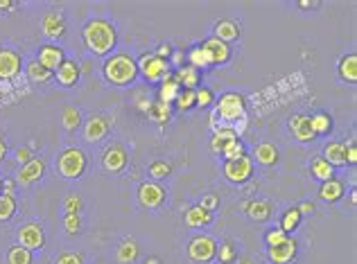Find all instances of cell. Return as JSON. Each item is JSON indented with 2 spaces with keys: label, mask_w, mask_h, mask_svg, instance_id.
<instances>
[{
  "label": "cell",
  "mask_w": 357,
  "mask_h": 264,
  "mask_svg": "<svg viewBox=\"0 0 357 264\" xmlns=\"http://www.w3.org/2000/svg\"><path fill=\"white\" fill-rule=\"evenodd\" d=\"M174 104H176L178 111H190L194 106V91L181 88V91H178L176 100H174Z\"/></svg>",
  "instance_id": "43"
},
{
  "label": "cell",
  "mask_w": 357,
  "mask_h": 264,
  "mask_svg": "<svg viewBox=\"0 0 357 264\" xmlns=\"http://www.w3.org/2000/svg\"><path fill=\"white\" fill-rule=\"evenodd\" d=\"M344 192H346V185L339 181V178H328V181L321 183V190H319V197L324 199L326 203H335L344 197Z\"/></svg>",
  "instance_id": "22"
},
{
  "label": "cell",
  "mask_w": 357,
  "mask_h": 264,
  "mask_svg": "<svg viewBox=\"0 0 357 264\" xmlns=\"http://www.w3.org/2000/svg\"><path fill=\"white\" fill-rule=\"evenodd\" d=\"M5 156H7V142H5L3 135H0V160H3Z\"/></svg>",
  "instance_id": "56"
},
{
  "label": "cell",
  "mask_w": 357,
  "mask_h": 264,
  "mask_svg": "<svg viewBox=\"0 0 357 264\" xmlns=\"http://www.w3.org/2000/svg\"><path fill=\"white\" fill-rule=\"evenodd\" d=\"M217 253V242L210 235H194L188 242V258L197 264H206L210 260H215Z\"/></svg>",
  "instance_id": "7"
},
{
  "label": "cell",
  "mask_w": 357,
  "mask_h": 264,
  "mask_svg": "<svg viewBox=\"0 0 357 264\" xmlns=\"http://www.w3.org/2000/svg\"><path fill=\"white\" fill-rule=\"evenodd\" d=\"M10 7H12L10 3H0V10H10Z\"/></svg>",
  "instance_id": "58"
},
{
  "label": "cell",
  "mask_w": 357,
  "mask_h": 264,
  "mask_svg": "<svg viewBox=\"0 0 357 264\" xmlns=\"http://www.w3.org/2000/svg\"><path fill=\"white\" fill-rule=\"evenodd\" d=\"M170 172H172V163H170V160L158 158L149 165V176L154 178V181H163L165 176H170Z\"/></svg>",
  "instance_id": "39"
},
{
  "label": "cell",
  "mask_w": 357,
  "mask_h": 264,
  "mask_svg": "<svg viewBox=\"0 0 357 264\" xmlns=\"http://www.w3.org/2000/svg\"><path fill=\"white\" fill-rule=\"evenodd\" d=\"M287 237H290V235H287L285 231H280V228H269V231L265 233V242H267V246L271 249V246L283 244Z\"/></svg>",
  "instance_id": "46"
},
{
  "label": "cell",
  "mask_w": 357,
  "mask_h": 264,
  "mask_svg": "<svg viewBox=\"0 0 357 264\" xmlns=\"http://www.w3.org/2000/svg\"><path fill=\"white\" fill-rule=\"evenodd\" d=\"M222 156L226 158V160H235V158H242V156H246V147H244V142L237 138V140H233L231 144H228V147L222 151Z\"/></svg>",
  "instance_id": "44"
},
{
  "label": "cell",
  "mask_w": 357,
  "mask_h": 264,
  "mask_svg": "<svg viewBox=\"0 0 357 264\" xmlns=\"http://www.w3.org/2000/svg\"><path fill=\"white\" fill-rule=\"evenodd\" d=\"M310 169H312V176H314V178H319L321 183H324V181H328V178H333V172H335V169L330 167V165L326 163V160L321 158V156L312 160Z\"/></svg>",
  "instance_id": "37"
},
{
  "label": "cell",
  "mask_w": 357,
  "mask_h": 264,
  "mask_svg": "<svg viewBox=\"0 0 357 264\" xmlns=\"http://www.w3.org/2000/svg\"><path fill=\"white\" fill-rule=\"evenodd\" d=\"M253 156H256V160L260 165H265V167H271V165H276L278 163V149H276V144L274 142H260L256 151H253Z\"/></svg>",
  "instance_id": "27"
},
{
  "label": "cell",
  "mask_w": 357,
  "mask_h": 264,
  "mask_svg": "<svg viewBox=\"0 0 357 264\" xmlns=\"http://www.w3.org/2000/svg\"><path fill=\"white\" fill-rule=\"evenodd\" d=\"M16 212V197L10 192L0 194V221H10Z\"/></svg>",
  "instance_id": "36"
},
{
  "label": "cell",
  "mask_w": 357,
  "mask_h": 264,
  "mask_svg": "<svg viewBox=\"0 0 357 264\" xmlns=\"http://www.w3.org/2000/svg\"><path fill=\"white\" fill-rule=\"evenodd\" d=\"M16 244L23 246L28 251H37V249H44L46 244V231L44 226L37 224V221H28L16 228Z\"/></svg>",
  "instance_id": "6"
},
{
  "label": "cell",
  "mask_w": 357,
  "mask_h": 264,
  "mask_svg": "<svg viewBox=\"0 0 357 264\" xmlns=\"http://www.w3.org/2000/svg\"><path fill=\"white\" fill-rule=\"evenodd\" d=\"M246 117V102L240 93H224L222 97L217 100V106L212 109L210 113V126L212 131L217 129H233V126Z\"/></svg>",
  "instance_id": "2"
},
{
  "label": "cell",
  "mask_w": 357,
  "mask_h": 264,
  "mask_svg": "<svg viewBox=\"0 0 357 264\" xmlns=\"http://www.w3.org/2000/svg\"><path fill=\"white\" fill-rule=\"evenodd\" d=\"M185 59H188L190 62L188 66H192L194 70H206V68L212 66L210 57H208L206 50H203V46H192L188 53H185Z\"/></svg>",
  "instance_id": "29"
},
{
  "label": "cell",
  "mask_w": 357,
  "mask_h": 264,
  "mask_svg": "<svg viewBox=\"0 0 357 264\" xmlns=\"http://www.w3.org/2000/svg\"><path fill=\"white\" fill-rule=\"evenodd\" d=\"M55 264H84V258L75 251H64L59 258L55 260Z\"/></svg>",
  "instance_id": "48"
},
{
  "label": "cell",
  "mask_w": 357,
  "mask_h": 264,
  "mask_svg": "<svg viewBox=\"0 0 357 264\" xmlns=\"http://www.w3.org/2000/svg\"><path fill=\"white\" fill-rule=\"evenodd\" d=\"M290 131L294 135V140H299V142H312L314 138H317L312 131L310 115H303V113H296L290 117Z\"/></svg>",
  "instance_id": "16"
},
{
  "label": "cell",
  "mask_w": 357,
  "mask_h": 264,
  "mask_svg": "<svg viewBox=\"0 0 357 264\" xmlns=\"http://www.w3.org/2000/svg\"><path fill=\"white\" fill-rule=\"evenodd\" d=\"M34 258H32V251L23 249V246H12L10 251H7V264H32Z\"/></svg>",
  "instance_id": "35"
},
{
  "label": "cell",
  "mask_w": 357,
  "mask_h": 264,
  "mask_svg": "<svg viewBox=\"0 0 357 264\" xmlns=\"http://www.w3.org/2000/svg\"><path fill=\"white\" fill-rule=\"evenodd\" d=\"M215 39L222 41V44H233V41L240 39V28H237V23L231 21V19H224L215 25Z\"/></svg>",
  "instance_id": "24"
},
{
  "label": "cell",
  "mask_w": 357,
  "mask_h": 264,
  "mask_svg": "<svg viewBox=\"0 0 357 264\" xmlns=\"http://www.w3.org/2000/svg\"><path fill=\"white\" fill-rule=\"evenodd\" d=\"M242 264H251V262L249 260H242Z\"/></svg>",
  "instance_id": "60"
},
{
  "label": "cell",
  "mask_w": 357,
  "mask_h": 264,
  "mask_svg": "<svg viewBox=\"0 0 357 264\" xmlns=\"http://www.w3.org/2000/svg\"><path fill=\"white\" fill-rule=\"evenodd\" d=\"M28 77H30L32 82L44 84V82H48L50 77H53V73H50L48 68H44V66H41V64L37 62V59H34V62L28 64Z\"/></svg>",
  "instance_id": "38"
},
{
  "label": "cell",
  "mask_w": 357,
  "mask_h": 264,
  "mask_svg": "<svg viewBox=\"0 0 357 264\" xmlns=\"http://www.w3.org/2000/svg\"><path fill=\"white\" fill-rule=\"evenodd\" d=\"M0 194H3V178H0Z\"/></svg>",
  "instance_id": "59"
},
{
  "label": "cell",
  "mask_w": 357,
  "mask_h": 264,
  "mask_svg": "<svg viewBox=\"0 0 357 264\" xmlns=\"http://www.w3.org/2000/svg\"><path fill=\"white\" fill-rule=\"evenodd\" d=\"M116 260H118V264H134L138 260V244L129 240V237L122 240V244L118 246V251H116Z\"/></svg>",
  "instance_id": "31"
},
{
  "label": "cell",
  "mask_w": 357,
  "mask_h": 264,
  "mask_svg": "<svg viewBox=\"0 0 357 264\" xmlns=\"http://www.w3.org/2000/svg\"><path fill=\"white\" fill-rule=\"evenodd\" d=\"M199 206H201L203 210H208V212H212V210H215V208L219 206V199H217V194H212V192H210V194H203Z\"/></svg>",
  "instance_id": "49"
},
{
  "label": "cell",
  "mask_w": 357,
  "mask_h": 264,
  "mask_svg": "<svg viewBox=\"0 0 357 264\" xmlns=\"http://www.w3.org/2000/svg\"><path fill=\"white\" fill-rule=\"evenodd\" d=\"M212 102H215V95H212V91L210 88H197L194 91V104H199L201 109H206V106H210Z\"/></svg>",
  "instance_id": "45"
},
{
  "label": "cell",
  "mask_w": 357,
  "mask_h": 264,
  "mask_svg": "<svg viewBox=\"0 0 357 264\" xmlns=\"http://www.w3.org/2000/svg\"><path fill=\"white\" fill-rule=\"evenodd\" d=\"M84 129V140L86 142H102L111 131V117L107 113H93L91 117H86V122L82 124Z\"/></svg>",
  "instance_id": "8"
},
{
  "label": "cell",
  "mask_w": 357,
  "mask_h": 264,
  "mask_svg": "<svg viewBox=\"0 0 357 264\" xmlns=\"http://www.w3.org/2000/svg\"><path fill=\"white\" fill-rule=\"evenodd\" d=\"M346 160H348V165L357 163V149L353 147V144H348V149H346Z\"/></svg>",
  "instance_id": "55"
},
{
  "label": "cell",
  "mask_w": 357,
  "mask_h": 264,
  "mask_svg": "<svg viewBox=\"0 0 357 264\" xmlns=\"http://www.w3.org/2000/svg\"><path fill=\"white\" fill-rule=\"evenodd\" d=\"M346 149H348V144H344V142H330V144H326L324 156H321V158H324L333 169L335 167H344V165H348Z\"/></svg>",
  "instance_id": "20"
},
{
  "label": "cell",
  "mask_w": 357,
  "mask_h": 264,
  "mask_svg": "<svg viewBox=\"0 0 357 264\" xmlns=\"http://www.w3.org/2000/svg\"><path fill=\"white\" fill-rule=\"evenodd\" d=\"M301 212L296 210V208H290V210H285L283 212V217H280V231H285V233H294L296 228L301 226Z\"/></svg>",
  "instance_id": "33"
},
{
  "label": "cell",
  "mask_w": 357,
  "mask_h": 264,
  "mask_svg": "<svg viewBox=\"0 0 357 264\" xmlns=\"http://www.w3.org/2000/svg\"><path fill=\"white\" fill-rule=\"evenodd\" d=\"M64 59H66V53L57 44H41L37 48V62L44 68H48L50 73H55L57 68L64 64Z\"/></svg>",
  "instance_id": "14"
},
{
  "label": "cell",
  "mask_w": 357,
  "mask_h": 264,
  "mask_svg": "<svg viewBox=\"0 0 357 264\" xmlns=\"http://www.w3.org/2000/svg\"><path fill=\"white\" fill-rule=\"evenodd\" d=\"M294 255H296V240H294V237H287L283 244L271 246V249H269V260L274 262V264H287V262H292Z\"/></svg>",
  "instance_id": "19"
},
{
  "label": "cell",
  "mask_w": 357,
  "mask_h": 264,
  "mask_svg": "<svg viewBox=\"0 0 357 264\" xmlns=\"http://www.w3.org/2000/svg\"><path fill=\"white\" fill-rule=\"evenodd\" d=\"M178 91H181V86L172 79H165V82H161V88H158V102H163V104H172V102L176 100L178 95Z\"/></svg>",
  "instance_id": "32"
},
{
  "label": "cell",
  "mask_w": 357,
  "mask_h": 264,
  "mask_svg": "<svg viewBox=\"0 0 357 264\" xmlns=\"http://www.w3.org/2000/svg\"><path fill=\"white\" fill-rule=\"evenodd\" d=\"M174 82L178 84L181 88H188V91H197L199 88V79H201V73L194 70L192 66H181L178 70L172 75Z\"/></svg>",
  "instance_id": "21"
},
{
  "label": "cell",
  "mask_w": 357,
  "mask_h": 264,
  "mask_svg": "<svg viewBox=\"0 0 357 264\" xmlns=\"http://www.w3.org/2000/svg\"><path fill=\"white\" fill-rule=\"evenodd\" d=\"M167 64L174 66L176 70H178V68H181V66L185 64V53H183V50H172V55H170Z\"/></svg>",
  "instance_id": "50"
},
{
  "label": "cell",
  "mask_w": 357,
  "mask_h": 264,
  "mask_svg": "<svg viewBox=\"0 0 357 264\" xmlns=\"http://www.w3.org/2000/svg\"><path fill=\"white\" fill-rule=\"evenodd\" d=\"M41 32L46 34L48 39H62L64 34H66V19H64V14H59V12H48L44 19H41Z\"/></svg>",
  "instance_id": "15"
},
{
  "label": "cell",
  "mask_w": 357,
  "mask_h": 264,
  "mask_svg": "<svg viewBox=\"0 0 357 264\" xmlns=\"http://www.w3.org/2000/svg\"><path fill=\"white\" fill-rule=\"evenodd\" d=\"M183 221H185V226H190V228H203L212 221V212L203 210L201 206H192L185 210Z\"/></svg>",
  "instance_id": "25"
},
{
  "label": "cell",
  "mask_w": 357,
  "mask_h": 264,
  "mask_svg": "<svg viewBox=\"0 0 357 264\" xmlns=\"http://www.w3.org/2000/svg\"><path fill=\"white\" fill-rule=\"evenodd\" d=\"M233 140H237V133H235L233 129H217V131H212L210 149L215 151V154H222V151H224Z\"/></svg>",
  "instance_id": "28"
},
{
  "label": "cell",
  "mask_w": 357,
  "mask_h": 264,
  "mask_svg": "<svg viewBox=\"0 0 357 264\" xmlns=\"http://www.w3.org/2000/svg\"><path fill=\"white\" fill-rule=\"evenodd\" d=\"M82 37H84V46H86V50L95 57H109L118 44L116 25L109 19H91L86 25H84Z\"/></svg>",
  "instance_id": "1"
},
{
  "label": "cell",
  "mask_w": 357,
  "mask_h": 264,
  "mask_svg": "<svg viewBox=\"0 0 357 264\" xmlns=\"http://www.w3.org/2000/svg\"><path fill=\"white\" fill-rule=\"evenodd\" d=\"M127 163H129V154H127L122 142H111L104 151H102V167H104L107 172H111V174L122 172Z\"/></svg>",
  "instance_id": "10"
},
{
  "label": "cell",
  "mask_w": 357,
  "mask_h": 264,
  "mask_svg": "<svg viewBox=\"0 0 357 264\" xmlns=\"http://www.w3.org/2000/svg\"><path fill=\"white\" fill-rule=\"evenodd\" d=\"M215 258H219L222 264H233L237 260V249L233 242H222L219 244V249L215 253Z\"/></svg>",
  "instance_id": "41"
},
{
  "label": "cell",
  "mask_w": 357,
  "mask_h": 264,
  "mask_svg": "<svg viewBox=\"0 0 357 264\" xmlns=\"http://www.w3.org/2000/svg\"><path fill=\"white\" fill-rule=\"evenodd\" d=\"M23 57L14 48H0V79H14L21 73Z\"/></svg>",
  "instance_id": "13"
},
{
  "label": "cell",
  "mask_w": 357,
  "mask_h": 264,
  "mask_svg": "<svg viewBox=\"0 0 357 264\" xmlns=\"http://www.w3.org/2000/svg\"><path fill=\"white\" fill-rule=\"evenodd\" d=\"M145 264H161V260H158V258H147Z\"/></svg>",
  "instance_id": "57"
},
{
  "label": "cell",
  "mask_w": 357,
  "mask_h": 264,
  "mask_svg": "<svg viewBox=\"0 0 357 264\" xmlns=\"http://www.w3.org/2000/svg\"><path fill=\"white\" fill-rule=\"evenodd\" d=\"M44 172H46V160L44 158H30L28 163L25 165H21L19 167V172H16V185L19 187H28V185H32V183H37L41 176H44Z\"/></svg>",
  "instance_id": "12"
},
{
  "label": "cell",
  "mask_w": 357,
  "mask_h": 264,
  "mask_svg": "<svg viewBox=\"0 0 357 264\" xmlns=\"http://www.w3.org/2000/svg\"><path fill=\"white\" fill-rule=\"evenodd\" d=\"M102 75L113 86H129L138 77V64L129 53H113L102 66Z\"/></svg>",
  "instance_id": "3"
},
{
  "label": "cell",
  "mask_w": 357,
  "mask_h": 264,
  "mask_svg": "<svg viewBox=\"0 0 357 264\" xmlns=\"http://www.w3.org/2000/svg\"><path fill=\"white\" fill-rule=\"evenodd\" d=\"M138 75H143L149 84H161L165 79H172V66L165 59H158L154 53H145L138 62Z\"/></svg>",
  "instance_id": "5"
},
{
  "label": "cell",
  "mask_w": 357,
  "mask_h": 264,
  "mask_svg": "<svg viewBox=\"0 0 357 264\" xmlns=\"http://www.w3.org/2000/svg\"><path fill=\"white\" fill-rule=\"evenodd\" d=\"M170 115H172V109L170 104H163V102H154L152 104V111H149V117L158 124H165L170 120Z\"/></svg>",
  "instance_id": "40"
},
{
  "label": "cell",
  "mask_w": 357,
  "mask_h": 264,
  "mask_svg": "<svg viewBox=\"0 0 357 264\" xmlns=\"http://www.w3.org/2000/svg\"><path fill=\"white\" fill-rule=\"evenodd\" d=\"M167 192L158 181H145L138 187V203L147 210H156L165 203Z\"/></svg>",
  "instance_id": "9"
},
{
  "label": "cell",
  "mask_w": 357,
  "mask_h": 264,
  "mask_svg": "<svg viewBox=\"0 0 357 264\" xmlns=\"http://www.w3.org/2000/svg\"><path fill=\"white\" fill-rule=\"evenodd\" d=\"M86 165H89V158L84 154V149H80V147H66L62 154L57 156L59 174L68 178V181L80 178L84 172H86Z\"/></svg>",
  "instance_id": "4"
},
{
  "label": "cell",
  "mask_w": 357,
  "mask_h": 264,
  "mask_svg": "<svg viewBox=\"0 0 357 264\" xmlns=\"http://www.w3.org/2000/svg\"><path fill=\"white\" fill-rule=\"evenodd\" d=\"M82 197H80V192H68L66 194V199H64V212L66 215H80L82 212Z\"/></svg>",
  "instance_id": "42"
},
{
  "label": "cell",
  "mask_w": 357,
  "mask_h": 264,
  "mask_svg": "<svg viewBox=\"0 0 357 264\" xmlns=\"http://www.w3.org/2000/svg\"><path fill=\"white\" fill-rule=\"evenodd\" d=\"M62 124H64V129H66L68 133L77 131L80 126L84 124L80 106H75V104H66V106L62 109Z\"/></svg>",
  "instance_id": "26"
},
{
  "label": "cell",
  "mask_w": 357,
  "mask_h": 264,
  "mask_svg": "<svg viewBox=\"0 0 357 264\" xmlns=\"http://www.w3.org/2000/svg\"><path fill=\"white\" fill-rule=\"evenodd\" d=\"M64 231L68 235H77L82 231V217L80 215H66L64 217Z\"/></svg>",
  "instance_id": "47"
},
{
  "label": "cell",
  "mask_w": 357,
  "mask_h": 264,
  "mask_svg": "<svg viewBox=\"0 0 357 264\" xmlns=\"http://www.w3.org/2000/svg\"><path fill=\"white\" fill-rule=\"evenodd\" d=\"M55 77L66 88L75 86V84L80 82V66H77V62H73V59H64V64L55 70Z\"/></svg>",
  "instance_id": "18"
},
{
  "label": "cell",
  "mask_w": 357,
  "mask_h": 264,
  "mask_svg": "<svg viewBox=\"0 0 357 264\" xmlns=\"http://www.w3.org/2000/svg\"><path fill=\"white\" fill-rule=\"evenodd\" d=\"M339 77L348 84H355L357 82V55H346L339 59V68H337Z\"/></svg>",
  "instance_id": "30"
},
{
  "label": "cell",
  "mask_w": 357,
  "mask_h": 264,
  "mask_svg": "<svg viewBox=\"0 0 357 264\" xmlns=\"http://www.w3.org/2000/svg\"><path fill=\"white\" fill-rule=\"evenodd\" d=\"M310 122H312L314 135H326V133L333 131V117H330L328 113H314L310 117Z\"/></svg>",
  "instance_id": "34"
},
{
  "label": "cell",
  "mask_w": 357,
  "mask_h": 264,
  "mask_svg": "<svg viewBox=\"0 0 357 264\" xmlns=\"http://www.w3.org/2000/svg\"><path fill=\"white\" fill-rule=\"evenodd\" d=\"M154 55H156L158 59H165V62H167L170 55H172V46H170V44H161V46L156 48Z\"/></svg>",
  "instance_id": "53"
},
{
  "label": "cell",
  "mask_w": 357,
  "mask_h": 264,
  "mask_svg": "<svg viewBox=\"0 0 357 264\" xmlns=\"http://www.w3.org/2000/svg\"><path fill=\"white\" fill-rule=\"evenodd\" d=\"M30 158H34L30 147H19V149H16V160H19V163H23V165H25Z\"/></svg>",
  "instance_id": "51"
},
{
  "label": "cell",
  "mask_w": 357,
  "mask_h": 264,
  "mask_svg": "<svg viewBox=\"0 0 357 264\" xmlns=\"http://www.w3.org/2000/svg\"><path fill=\"white\" fill-rule=\"evenodd\" d=\"M222 172L231 183H246L253 174V160L249 154L242 158H235V160H226Z\"/></svg>",
  "instance_id": "11"
},
{
  "label": "cell",
  "mask_w": 357,
  "mask_h": 264,
  "mask_svg": "<svg viewBox=\"0 0 357 264\" xmlns=\"http://www.w3.org/2000/svg\"><path fill=\"white\" fill-rule=\"evenodd\" d=\"M201 46H203V50L208 53L212 66H222V64L228 62V59H231V48H228L226 44H222V41H217L215 37L206 39Z\"/></svg>",
  "instance_id": "17"
},
{
  "label": "cell",
  "mask_w": 357,
  "mask_h": 264,
  "mask_svg": "<svg viewBox=\"0 0 357 264\" xmlns=\"http://www.w3.org/2000/svg\"><path fill=\"white\" fill-rule=\"evenodd\" d=\"M296 210L301 212V217H305V215H310V212H314V203L312 201H303Z\"/></svg>",
  "instance_id": "54"
},
{
  "label": "cell",
  "mask_w": 357,
  "mask_h": 264,
  "mask_svg": "<svg viewBox=\"0 0 357 264\" xmlns=\"http://www.w3.org/2000/svg\"><path fill=\"white\" fill-rule=\"evenodd\" d=\"M244 212L249 215L253 221H267L271 217V203L267 199H253V201H244Z\"/></svg>",
  "instance_id": "23"
},
{
  "label": "cell",
  "mask_w": 357,
  "mask_h": 264,
  "mask_svg": "<svg viewBox=\"0 0 357 264\" xmlns=\"http://www.w3.org/2000/svg\"><path fill=\"white\" fill-rule=\"evenodd\" d=\"M152 104H154V102L147 100V97H138V100H136V109H138L140 113H147V115H149Z\"/></svg>",
  "instance_id": "52"
}]
</instances>
